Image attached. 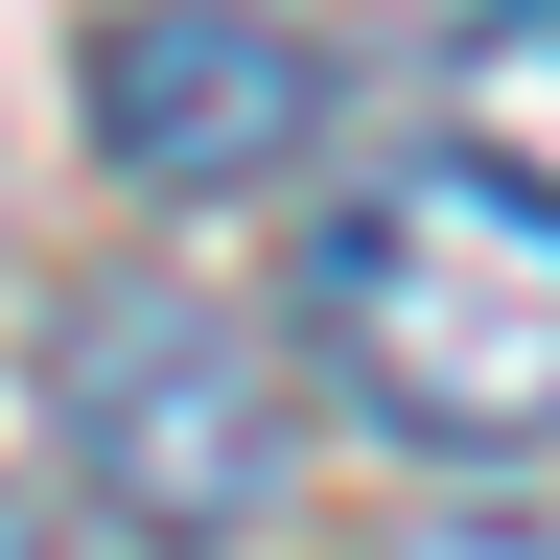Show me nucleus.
I'll return each instance as SVG.
<instances>
[{"label":"nucleus","instance_id":"f03ea898","mask_svg":"<svg viewBox=\"0 0 560 560\" xmlns=\"http://www.w3.org/2000/svg\"><path fill=\"white\" fill-rule=\"evenodd\" d=\"M47 467L94 490V537H140V560H257L280 490H304V374H280L257 304L117 257V280L47 304Z\"/></svg>","mask_w":560,"mask_h":560},{"label":"nucleus","instance_id":"7ed1b4c3","mask_svg":"<svg viewBox=\"0 0 560 560\" xmlns=\"http://www.w3.org/2000/svg\"><path fill=\"white\" fill-rule=\"evenodd\" d=\"M70 117H94V164L140 210H234V187H280L327 140V47L280 0H117L70 47Z\"/></svg>","mask_w":560,"mask_h":560},{"label":"nucleus","instance_id":"f257e3e1","mask_svg":"<svg viewBox=\"0 0 560 560\" xmlns=\"http://www.w3.org/2000/svg\"><path fill=\"white\" fill-rule=\"evenodd\" d=\"M304 374L374 397L420 467H560V187L467 164H350L304 234Z\"/></svg>","mask_w":560,"mask_h":560},{"label":"nucleus","instance_id":"20e7f679","mask_svg":"<svg viewBox=\"0 0 560 560\" xmlns=\"http://www.w3.org/2000/svg\"><path fill=\"white\" fill-rule=\"evenodd\" d=\"M467 164H514V187H560V0H490L467 24Z\"/></svg>","mask_w":560,"mask_h":560}]
</instances>
